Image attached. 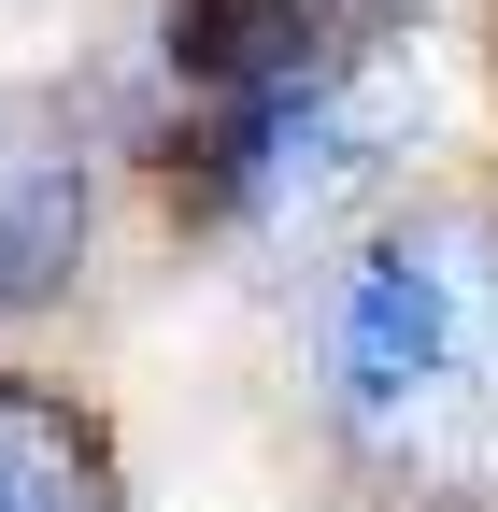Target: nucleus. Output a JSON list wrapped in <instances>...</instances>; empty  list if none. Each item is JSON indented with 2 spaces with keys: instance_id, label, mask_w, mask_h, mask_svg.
I'll return each mask as SVG.
<instances>
[{
  "instance_id": "obj_1",
  "label": "nucleus",
  "mask_w": 498,
  "mask_h": 512,
  "mask_svg": "<svg viewBox=\"0 0 498 512\" xmlns=\"http://www.w3.org/2000/svg\"><path fill=\"white\" fill-rule=\"evenodd\" d=\"M328 413L413 498H498V214H413L328 285Z\"/></svg>"
},
{
  "instance_id": "obj_2",
  "label": "nucleus",
  "mask_w": 498,
  "mask_h": 512,
  "mask_svg": "<svg viewBox=\"0 0 498 512\" xmlns=\"http://www.w3.org/2000/svg\"><path fill=\"white\" fill-rule=\"evenodd\" d=\"M399 143H413V72L314 43L285 86L228 100V114L200 128V200H214L228 228H328L342 200L385 185Z\"/></svg>"
},
{
  "instance_id": "obj_3",
  "label": "nucleus",
  "mask_w": 498,
  "mask_h": 512,
  "mask_svg": "<svg viewBox=\"0 0 498 512\" xmlns=\"http://www.w3.org/2000/svg\"><path fill=\"white\" fill-rule=\"evenodd\" d=\"M86 256V143L72 114L0 86V313H43Z\"/></svg>"
},
{
  "instance_id": "obj_4",
  "label": "nucleus",
  "mask_w": 498,
  "mask_h": 512,
  "mask_svg": "<svg viewBox=\"0 0 498 512\" xmlns=\"http://www.w3.org/2000/svg\"><path fill=\"white\" fill-rule=\"evenodd\" d=\"M0 512H129L86 413L43 399V384H0Z\"/></svg>"
},
{
  "instance_id": "obj_5",
  "label": "nucleus",
  "mask_w": 498,
  "mask_h": 512,
  "mask_svg": "<svg viewBox=\"0 0 498 512\" xmlns=\"http://www.w3.org/2000/svg\"><path fill=\"white\" fill-rule=\"evenodd\" d=\"M299 57H314L299 0H171V72H185V86H214V114H228V100H257V86H285Z\"/></svg>"
}]
</instances>
